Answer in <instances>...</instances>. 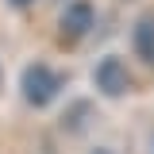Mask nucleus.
Here are the masks:
<instances>
[{
  "mask_svg": "<svg viewBox=\"0 0 154 154\" xmlns=\"http://www.w3.org/2000/svg\"><path fill=\"white\" fill-rule=\"evenodd\" d=\"M19 93L31 108H50L54 96L62 93V73H58L50 62H31L23 73H19Z\"/></svg>",
  "mask_w": 154,
  "mask_h": 154,
  "instance_id": "nucleus-1",
  "label": "nucleus"
},
{
  "mask_svg": "<svg viewBox=\"0 0 154 154\" xmlns=\"http://www.w3.org/2000/svg\"><path fill=\"white\" fill-rule=\"evenodd\" d=\"M93 23H96V4L93 0H69L62 8V16H58V38L66 46H77L93 31Z\"/></svg>",
  "mask_w": 154,
  "mask_h": 154,
  "instance_id": "nucleus-2",
  "label": "nucleus"
},
{
  "mask_svg": "<svg viewBox=\"0 0 154 154\" xmlns=\"http://www.w3.org/2000/svg\"><path fill=\"white\" fill-rule=\"evenodd\" d=\"M93 85L100 89L104 96H127L131 93V69L123 66V58H116V54H104L100 62H96V69H93Z\"/></svg>",
  "mask_w": 154,
  "mask_h": 154,
  "instance_id": "nucleus-3",
  "label": "nucleus"
},
{
  "mask_svg": "<svg viewBox=\"0 0 154 154\" xmlns=\"http://www.w3.org/2000/svg\"><path fill=\"white\" fill-rule=\"evenodd\" d=\"M131 50L143 66L154 69V12H143L131 27Z\"/></svg>",
  "mask_w": 154,
  "mask_h": 154,
  "instance_id": "nucleus-4",
  "label": "nucleus"
},
{
  "mask_svg": "<svg viewBox=\"0 0 154 154\" xmlns=\"http://www.w3.org/2000/svg\"><path fill=\"white\" fill-rule=\"evenodd\" d=\"M8 4H12V8H31L35 0H8Z\"/></svg>",
  "mask_w": 154,
  "mask_h": 154,
  "instance_id": "nucleus-5",
  "label": "nucleus"
},
{
  "mask_svg": "<svg viewBox=\"0 0 154 154\" xmlns=\"http://www.w3.org/2000/svg\"><path fill=\"white\" fill-rule=\"evenodd\" d=\"M89 154H112V150H108V146H96V150H89Z\"/></svg>",
  "mask_w": 154,
  "mask_h": 154,
  "instance_id": "nucleus-6",
  "label": "nucleus"
},
{
  "mask_svg": "<svg viewBox=\"0 0 154 154\" xmlns=\"http://www.w3.org/2000/svg\"><path fill=\"white\" fill-rule=\"evenodd\" d=\"M0 77H4V66H0Z\"/></svg>",
  "mask_w": 154,
  "mask_h": 154,
  "instance_id": "nucleus-7",
  "label": "nucleus"
}]
</instances>
